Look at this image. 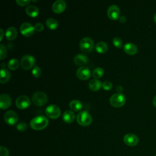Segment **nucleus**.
Here are the masks:
<instances>
[{
	"label": "nucleus",
	"mask_w": 156,
	"mask_h": 156,
	"mask_svg": "<svg viewBox=\"0 0 156 156\" xmlns=\"http://www.w3.org/2000/svg\"><path fill=\"white\" fill-rule=\"evenodd\" d=\"M48 119L43 115H38L32 118L30 122V127L35 130H41L48 125Z\"/></svg>",
	"instance_id": "f257e3e1"
},
{
	"label": "nucleus",
	"mask_w": 156,
	"mask_h": 156,
	"mask_svg": "<svg viewBox=\"0 0 156 156\" xmlns=\"http://www.w3.org/2000/svg\"><path fill=\"white\" fill-rule=\"evenodd\" d=\"M77 122L83 126H87L90 125L93 120L91 115L85 110L81 111L78 113L76 116Z\"/></svg>",
	"instance_id": "f03ea898"
},
{
	"label": "nucleus",
	"mask_w": 156,
	"mask_h": 156,
	"mask_svg": "<svg viewBox=\"0 0 156 156\" xmlns=\"http://www.w3.org/2000/svg\"><path fill=\"white\" fill-rule=\"evenodd\" d=\"M32 99L33 102L38 106H41L46 104L48 100V98L46 94L40 91L34 93L32 95Z\"/></svg>",
	"instance_id": "7ed1b4c3"
},
{
	"label": "nucleus",
	"mask_w": 156,
	"mask_h": 156,
	"mask_svg": "<svg viewBox=\"0 0 156 156\" xmlns=\"http://www.w3.org/2000/svg\"><path fill=\"white\" fill-rule=\"evenodd\" d=\"M126 102V97L121 93H116L112 94L110 98L111 105L115 107L122 106Z\"/></svg>",
	"instance_id": "20e7f679"
},
{
	"label": "nucleus",
	"mask_w": 156,
	"mask_h": 156,
	"mask_svg": "<svg viewBox=\"0 0 156 156\" xmlns=\"http://www.w3.org/2000/svg\"><path fill=\"white\" fill-rule=\"evenodd\" d=\"M79 46L82 51L86 52H90L94 48V41L90 37H85L81 39Z\"/></svg>",
	"instance_id": "39448f33"
},
{
	"label": "nucleus",
	"mask_w": 156,
	"mask_h": 156,
	"mask_svg": "<svg viewBox=\"0 0 156 156\" xmlns=\"http://www.w3.org/2000/svg\"><path fill=\"white\" fill-rule=\"evenodd\" d=\"M35 57L30 54L23 55L21 59V65L24 69H29L35 64Z\"/></svg>",
	"instance_id": "423d86ee"
},
{
	"label": "nucleus",
	"mask_w": 156,
	"mask_h": 156,
	"mask_svg": "<svg viewBox=\"0 0 156 156\" xmlns=\"http://www.w3.org/2000/svg\"><path fill=\"white\" fill-rule=\"evenodd\" d=\"M45 113L46 115L49 118L55 119L60 116L61 113V110L57 105L55 104H51V105H49L46 108Z\"/></svg>",
	"instance_id": "0eeeda50"
},
{
	"label": "nucleus",
	"mask_w": 156,
	"mask_h": 156,
	"mask_svg": "<svg viewBox=\"0 0 156 156\" xmlns=\"http://www.w3.org/2000/svg\"><path fill=\"white\" fill-rule=\"evenodd\" d=\"M4 118L5 121L9 125H14L16 123L18 119L17 113L12 110H9L7 111L4 113Z\"/></svg>",
	"instance_id": "6e6552de"
},
{
	"label": "nucleus",
	"mask_w": 156,
	"mask_h": 156,
	"mask_svg": "<svg viewBox=\"0 0 156 156\" xmlns=\"http://www.w3.org/2000/svg\"><path fill=\"white\" fill-rule=\"evenodd\" d=\"M20 29L21 33L23 35L26 37H29L34 34L35 28L31 23L28 22H24L21 24Z\"/></svg>",
	"instance_id": "1a4fd4ad"
},
{
	"label": "nucleus",
	"mask_w": 156,
	"mask_h": 156,
	"mask_svg": "<svg viewBox=\"0 0 156 156\" xmlns=\"http://www.w3.org/2000/svg\"><path fill=\"white\" fill-rule=\"evenodd\" d=\"M107 15L108 16L112 19L116 20L117 19H119L120 16V10L118 5L115 4L110 5L108 9H107Z\"/></svg>",
	"instance_id": "9d476101"
},
{
	"label": "nucleus",
	"mask_w": 156,
	"mask_h": 156,
	"mask_svg": "<svg viewBox=\"0 0 156 156\" xmlns=\"http://www.w3.org/2000/svg\"><path fill=\"white\" fill-rule=\"evenodd\" d=\"M15 103L16 107L21 109L26 108L30 105V101L29 98L25 95H21L18 96L16 99Z\"/></svg>",
	"instance_id": "9b49d317"
},
{
	"label": "nucleus",
	"mask_w": 156,
	"mask_h": 156,
	"mask_svg": "<svg viewBox=\"0 0 156 156\" xmlns=\"http://www.w3.org/2000/svg\"><path fill=\"white\" fill-rule=\"evenodd\" d=\"M76 75L80 79L85 80L90 77L91 71L88 67L83 66L77 69L76 71Z\"/></svg>",
	"instance_id": "f8f14e48"
},
{
	"label": "nucleus",
	"mask_w": 156,
	"mask_h": 156,
	"mask_svg": "<svg viewBox=\"0 0 156 156\" xmlns=\"http://www.w3.org/2000/svg\"><path fill=\"white\" fill-rule=\"evenodd\" d=\"M124 142L129 146H135L138 143V136L133 133H127L124 136Z\"/></svg>",
	"instance_id": "ddd939ff"
},
{
	"label": "nucleus",
	"mask_w": 156,
	"mask_h": 156,
	"mask_svg": "<svg viewBox=\"0 0 156 156\" xmlns=\"http://www.w3.org/2000/svg\"><path fill=\"white\" fill-rule=\"evenodd\" d=\"M12 103L10 96L7 93H2L0 95V107L1 109L9 108Z\"/></svg>",
	"instance_id": "4468645a"
},
{
	"label": "nucleus",
	"mask_w": 156,
	"mask_h": 156,
	"mask_svg": "<svg viewBox=\"0 0 156 156\" xmlns=\"http://www.w3.org/2000/svg\"><path fill=\"white\" fill-rule=\"evenodd\" d=\"M66 2L64 0H57L52 4V9L55 13H61L66 8Z\"/></svg>",
	"instance_id": "2eb2a0df"
},
{
	"label": "nucleus",
	"mask_w": 156,
	"mask_h": 156,
	"mask_svg": "<svg viewBox=\"0 0 156 156\" xmlns=\"http://www.w3.org/2000/svg\"><path fill=\"white\" fill-rule=\"evenodd\" d=\"M124 51L129 55H134L137 52V47L132 43H126L123 46Z\"/></svg>",
	"instance_id": "dca6fc26"
},
{
	"label": "nucleus",
	"mask_w": 156,
	"mask_h": 156,
	"mask_svg": "<svg viewBox=\"0 0 156 156\" xmlns=\"http://www.w3.org/2000/svg\"><path fill=\"white\" fill-rule=\"evenodd\" d=\"M73 61L77 65H83L88 62V57L85 54H78L74 56Z\"/></svg>",
	"instance_id": "f3484780"
},
{
	"label": "nucleus",
	"mask_w": 156,
	"mask_h": 156,
	"mask_svg": "<svg viewBox=\"0 0 156 156\" xmlns=\"http://www.w3.org/2000/svg\"><path fill=\"white\" fill-rule=\"evenodd\" d=\"M63 120L66 123H71L74 121L75 119L74 113L70 110H66L63 114Z\"/></svg>",
	"instance_id": "a211bd4d"
},
{
	"label": "nucleus",
	"mask_w": 156,
	"mask_h": 156,
	"mask_svg": "<svg viewBox=\"0 0 156 156\" xmlns=\"http://www.w3.org/2000/svg\"><path fill=\"white\" fill-rule=\"evenodd\" d=\"M0 75V82L2 83H6L10 78V73L5 68H1Z\"/></svg>",
	"instance_id": "6ab92c4d"
},
{
	"label": "nucleus",
	"mask_w": 156,
	"mask_h": 156,
	"mask_svg": "<svg viewBox=\"0 0 156 156\" xmlns=\"http://www.w3.org/2000/svg\"><path fill=\"white\" fill-rule=\"evenodd\" d=\"M17 35V30L15 27L10 26L6 29L5 37L9 40H12L16 38Z\"/></svg>",
	"instance_id": "aec40b11"
},
{
	"label": "nucleus",
	"mask_w": 156,
	"mask_h": 156,
	"mask_svg": "<svg viewBox=\"0 0 156 156\" xmlns=\"http://www.w3.org/2000/svg\"><path fill=\"white\" fill-rule=\"evenodd\" d=\"M26 12L29 16L35 17L39 13V9L34 5H29L26 9Z\"/></svg>",
	"instance_id": "412c9836"
},
{
	"label": "nucleus",
	"mask_w": 156,
	"mask_h": 156,
	"mask_svg": "<svg viewBox=\"0 0 156 156\" xmlns=\"http://www.w3.org/2000/svg\"><path fill=\"white\" fill-rule=\"evenodd\" d=\"M88 86L91 90L96 91L101 88V87H102V83L99 80L97 79H93L90 80L88 83Z\"/></svg>",
	"instance_id": "4be33fe9"
},
{
	"label": "nucleus",
	"mask_w": 156,
	"mask_h": 156,
	"mask_svg": "<svg viewBox=\"0 0 156 156\" xmlns=\"http://www.w3.org/2000/svg\"><path fill=\"white\" fill-rule=\"evenodd\" d=\"M69 105L70 108L74 111L80 110L82 107V102L77 99H73L71 101L69 104Z\"/></svg>",
	"instance_id": "5701e85b"
},
{
	"label": "nucleus",
	"mask_w": 156,
	"mask_h": 156,
	"mask_svg": "<svg viewBox=\"0 0 156 156\" xmlns=\"http://www.w3.org/2000/svg\"><path fill=\"white\" fill-rule=\"evenodd\" d=\"M96 50L99 53H104L106 52L108 49V45L104 41H99L96 44Z\"/></svg>",
	"instance_id": "b1692460"
},
{
	"label": "nucleus",
	"mask_w": 156,
	"mask_h": 156,
	"mask_svg": "<svg viewBox=\"0 0 156 156\" xmlns=\"http://www.w3.org/2000/svg\"><path fill=\"white\" fill-rule=\"evenodd\" d=\"M46 24L48 27L51 29H55L57 27L58 23V21L54 18H49L46 21Z\"/></svg>",
	"instance_id": "393cba45"
},
{
	"label": "nucleus",
	"mask_w": 156,
	"mask_h": 156,
	"mask_svg": "<svg viewBox=\"0 0 156 156\" xmlns=\"http://www.w3.org/2000/svg\"><path fill=\"white\" fill-rule=\"evenodd\" d=\"M19 65H20V62L16 58H12L8 61V63H7L8 68L11 69H17Z\"/></svg>",
	"instance_id": "a878e982"
},
{
	"label": "nucleus",
	"mask_w": 156,
	"mask_h": 156,
	"mask_svg": "<svg viewBox=\"0 0 156 156\" xmlns=\"http://www.w3.org/2000/svg\"><path fill=\"white\" fill-rule=\"evenodd\" d=\"M104 73V71L102 68L98 67L94 69L92 74H93V76L94 78L98 79V78H100L101 76H103Z\"/></svg>",
	"instance_id": "bb28decb"
},
{
	"label": "nucleus",
	"mask_w": 156,
	"mask_h": 156,
	"mask_svg": "<svg viewBox=\"0 0 156 156\" xmlns=\"http://www.w3.org/2000/svg\"><path fill=\"white\" fill-rule=\"evenodd\" d=\"M112 41H113V44H114L116 47H117V48H121L122 46V41L121 38H119V37H114L113 39V40H112Z\"/></svg>",
	"instance_id": "cd10ccee"
},
{
	"label": "nucleus",
	"mask_w": 156,
	"mask_h": 156,
	"mask_svg": "<svg viewBox=\"0 0 156 156\" xmlns=\"http://www.w3.org/2000/svg\"><path fill=\"white\" fill-rule=\"evenodd\" d=\"M7 48L3 44H0V57L1 59H3L7 55Z\"/></svg>",
	"instance_id": "c85d7f7f"
},
{
	"label": "nucleus",
	"mask_w": 156,
	"mask_h": 156,
	"mask_svg": "<svg viewBox=\"0 0 156 156\" xmlns=\"http://www.w3.org/2000/svg\"><path fill=\"white\" fill-rule=\"evenodd\" d=\"M32 75L35 77H39L41 74V70L40 69V68L38 66H34L32 70Z\"/></svg>",
	"instance_id": "c756f323"
},
{
	"label": "nucleus",
	"mask_w": 156,
	"mask_h": 156,
	"mask_svg": "<svg viewBox=\"0 0 156 156\" xmlns=\"http://www.w3.org/2000/svg\"><path fill=\"white\" fill-rule=\"evenodd\" d=\"M113 87V85L112 83L111 82L108 81V80H106L104 81L102 83V87L106 90H110Z\"/></svg>",
	"instance_id": "7c9ffc66"
},
{
	"label": "nucleus",
	"mask_w": 156,
	"mask_h": 156,
	"mask_svg": "<svg viewBox=\"0 0 156 156\" xmlns=\"http://www.w3.org/2000/svg\"><path fill=\"white\" fill-rule=\"evenodd\" d=\"M27 124L26 122H23L18 123L16 126V129L19 131H24L27 129Z\"/></svg>",
	"instance_id": "2f4dec72"
},
{
	"label": "nucleus",
	"mask_w": 156,
	"mask_h": 156,
	"mask_svg": "<svg viewBox=\"0 0 156 156\" xmlns=\"http://www.w3.org/2000/svg\"><path fill=\"white\" fill-rule=\"evenodd\" d=\"M9 150L3 146L0 147V156H9Z\"/></svg>",
	"instance_id": "473e14b6"
},
{
	"label": "nucleus",
	"mask_w": 156,
	"mask_h": 156,
	"mask_svg": "<svg viewBox=\"0 0 156 156\" xmlns=\"http://www.w3.org/2000/svg\"><path fill=\"white\" fill-rule=\"evenodd\" d=\"M34 28H35V30L37 31H39V32L41 31L44 29V24L40 22L37 23L34 26Z\"/></svg>",
	"instance_id": "72a5a7b5"
},
{
	"label": "nucleus",
	"mask_w": 156,
	"mask_h": 156,
	"mask_svg": "<svg viewBox=\"0 0 156 156\" xmlns=\"http://www.w3.org/2000/svg\"><path fill=\"white\" fill-rule=\"evenodd\" d=\"M16 2L18 3V4L23 6L28 4L30 2V0H16Z\"/></svg>",
	"instance_id": "f704fd0d"
},
{
	"label": "nucleus",
	"mask_w": 156,
	"mask_h": 156,
	"mask_svg": "<svg viewBox=\"0 0 156 156\" xmlns=\"http://www.w3.org/2000/svg\"><path fill=\"white\" fill-rule=\"evenodd\" d=\"M119 20L120 22L124 23V22H125V21H126V17H125L124 15H121V16H119Z\"/></svg>",
	"instance_id": "c9c22d12"
},
{
	"label": "nucleus",
	"mask_w": 156,
	"mask_h": 156,
	"mask_svg": "<svg viewBox=\"0 0 156 156\" xmlns=\"http://www.w3.org/2000/svg\"><path fill=\"white\" fill-rule=\"evenodd\" d=\"M116 90L118 91V93H121L122 91V87L121 85H118V86H117Z\"/></svg>",
	"instance_id": "e433bc0d"
},
{
	"label": "nucleus",
	"mask_w": 156,
	"mask_h": 156,
	"mask_svg": "<svg viewBox=\"0 0 156 156\" xmlns=\"http://www.w3.org/2000/svg\"><path fill=\"white\" fill-rule=\"evenodd\" d=\"M0 32H1V37H0V41H1L3 38V37H4V31L2 30V28L0 29Z\"/></svg>",
	"instance_id": "4c0bfd02"
},
{
	"label": "nucleus",
	"mask_w": 156,
	"mask_h": 156,
	"mask_svg": "<svg viewBox=\"0 0 156 156\" xmlns=\"http://www.w3.org/2000/svg\"><path fill=\"white\" fill-rule=\"evenodd\" d=\"M152 104H153L154 106L156 108V95L155 96V97L154 98V99L152 100Z\"/></svg>",
	"instance_id": "58836bf2"
},
{
	"label": "nucleus",
	"mask_w": 156,
	"mask_h": 156,
	"mask_svg": "<svg viewBox=\"0 0 156 156\" xmlns=\"http://www.w3.org/2000/svg\"><path fill=\"white\" fill-rule=\"evenodd\" d=\"M154 22L156 23V13L154 15Z\"/></svg>",
	"instance_id": "ea45409f"
},
{
	"label": "nucleus",
	"mask_w": 156,
	"mask_h": 156,
	"mask_svg": "<svg viewBox=\"0 0 156 156\" xmlns=\"http://www.w3.org/2000/svg\"><path fill=\"white\" fill-rule=\"evenodd\" d=\"M155 156H156V155H155Z\"/></svg>",
	"instance_id": "a19ab883"
}]
</instances>
